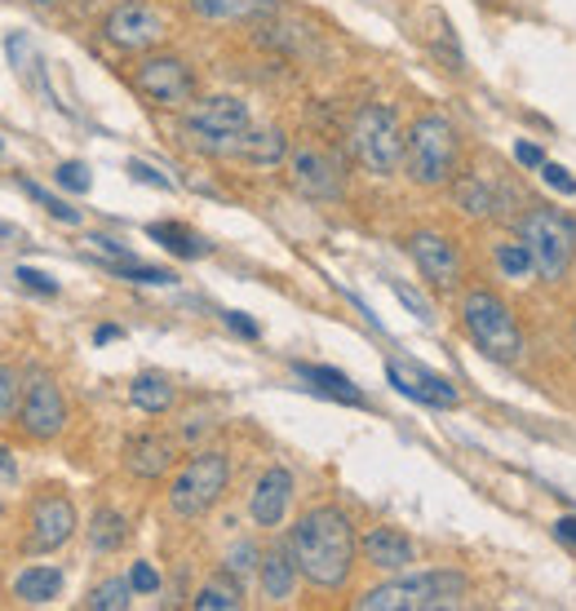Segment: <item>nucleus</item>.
<instances>
[{
	"instance_id": "obj_31",
	"label": "nucleus",
	"mask_w": 576,
	"mask_h": 611,
	"mask_svg": "<svg viewBox=\"0 0 576 611\" xmlns=\"http://www.w3.org/2000/svg\"><path fill=\"white\" fill-rule=\"evenodd\" d=\"M23 372L10 368V364H0V426H14L19 421V407H23Z\"/></svg>"
},
{
	"instance_id": "obj_18",
	"label": "nucleus",
	"mask_w": 576,
	"mask_h": 611,
	"mask_svg": "<svg viewBox=\"0 0 576 611\" xmlns=\"http://www.w3.org/2000/svg\"><path fill=\"white\" fill-rule=\"evenodd\" d=\"M359 554L368 559V567L377 572H408L417 563V550H413V540L395 527H372L364 540H359Z\"/></svg>"
},
{
	"instance_id": "obj_39",
	"label": "nucleus",
	"mask_w": 576,
	"mask_h": 611,
	"mask_svg": "<svg viewBox=\"0 0 576 611\" xmlns=\"http://www.w3.org/2000/svg\"><path fill=\"white\" fill-rule=\"evenodd\" d=\"M130 581H134V589H138V594H156V589H160V572H156L151 563H134Z\"/></svg>"
},
{
	"instance_id": "obj_22",
	"label": "nucleus",
	"mask_w": 576,
	"mask_h": 611,
	"mask_svg": "<svg viewBox=\"0 0 576 611\" xmlns=\"http://www.w3.org/2000/svg\"><path fill=\"white\" fill-rule=\"evenodd\" d=\"M453 199H457V209L466 218H475V222H483V218H492L501 209V195L479 173H457L453 178Z\"/></svg>"
},
{
	"instance_id": "obj_35",
	"label": "nucleus",
	"mask_w": 576,
	"mask_h": 611,
	"mask_svg": "<svg viewBox=\"0 0 576 611\" xmlns=\"http://www.w3.org/2000/svg\"><path fill=\"white\" fill-rule=\"evenodd\" d=\"M14 280H23L32 293H49V297L58 293V280L45 276V270H36V266H19V270H14Z\"/></svg>"
},
{
	"instance_id": "obj_15",
	"label": "nucleus",
	"mask_w": 576,
	"mask_h": 611,
	"mask_svg": "<svg viewBox=\"0 0 576 611\" xmlns=\"http://www.w3.org/2000/svg\"><path fill=\"white\" fill-rule=\"evenodd\" d=\"M387 377H391V386L400 390V394H408V399H417V403H426V407H457V386L448 381V377H439V372H426V368H417V364H387Z\"/></svg>"
},
{
	"instance_id": "obj_8",
	"label": "nucleus",
	"mask_w": 576,
	"mask_h": 611,
	"mask_svg": "<svg viewBox=\"0 0 576 611\" xmlns=\"http://www.w3.org/2000/svg\"><path fill=\"white\" fill-rule=\"evenodd\" d=\"M519 240L532 248L537 276L559 284L567 270L576 266V222L559 209H546V204H532V209L519 218Z\"/></svg>"
},
{
	"instance_id": "obj_5",
	"label": "nucleus",
	"mask_w": 576,
	"mask_h": 611,
	"mask_svg": "<svg viewBox=\"0 0 576 611\" xmlns=\"http://www.w3.org/2000/svg\"><path fill=\"white\" fill-rule=\"evenodd\" d=\"M351 156L372 178H391L404 164V129L387 102H368L351 120Z\"/></svg>"
},
{
	"instance_id": "obj_48",
	"label": "nucleus",
	"mask_w": 576,
	"mask_h": 611,
	"mask_svg": "<svg viewBox=\"0 0 576 611\" xmlns=\"http://www.w3.org/2000/svg\"><path fill=\"white\" fill-rule=\"evenodd\" d=\"M0 514H5V501H0Z\"/></svg>"
},
{
	"instance_id": "obj_11",
	"label": "nucleus",
	"mask_w": 576,
	"mask_h": 611,
	"mask_svg": "<svg viewBox=\"0 0 576 611\" xmlns=\"http://www.w3.org/2000/svg\"><path fill=\"white\" fill-rule=\"evenodd\" d=\"M169 36V23L147 0H120L102 19V40L120 53H151Z\"/></svg>"
},
{
	"instance_id": "obj_10",
	"label": "nucleus",
	"mask_w": 576,
	"mask_h": 611,
	"mask_svg": "<svg viewBox=\"0 0 576 611\" xmlns=\"http://www.w3.org/2000/svg\"><path fill=\"white\" fill-rule=\"evenodd\" d=\"M76 536V505L62 488H40L27 505L23 554H58Z\"/></svg>"
},
{
	"instance_id": "obj_37",
	"label": "nucleus",
	"mask_w": 576,
	"mask_h": 611,
	"mask_svg": "<svg viewBox=\"0 0 576 611\" xmlns=\"http://www.w3.org/2000/svg\"><path fill=\"white\" fill-rule=\"evenodd\" d=\"M391 289H395V297H400V302H404V306H408V310H413L421 323H430V319H434V315H430V302H426L421 293H413V289H408V284H400V280H395Z\"/></svg>"
},
{
	"instance_id": "obj_27",
	"label": "nucleus",
	"mask_w": 576,
	"mask_h": 611,
	"mask_svg": "<svg viewBox=\"0 0 576 611\" xmlns=\"http://www.w3.org/2000/svg\"><path fill=\"white\" fill-rule=\"evenodd\" d=\"M191 607L196 611H235V607H244V589H240L235 572H222L209 585H200V594L191 598Z\"/></svg>"
},
{
	"instance_id": "obj_38",
	"label": "nucleus",
	"mask_w": 576,
	"mask_h": 611,
	"mask_svg": "<svg viewBox=\"0 0 576 611\" xmlns=\"http://www.w3.org/2000/svg\"><path fill=\"white\" fill-rule=\"evenodd\" d=\"M541 178H546V186H554L559 195H576V178H572L567 169H559V164H541Z\"/></svg>"
},
{
	"instance_id": "obj_47",
	"label": "nucleus",
	"mask_w": 576,
	"mask_h": 611,
	"mask_svg": "<svg viewBox=\"0 0 576 611\" xmlns=\"http://www.w3.org/2000/svg\"><path fill=\"white\" fill-rule=\"evenodd\" d=\"M0 235H10V227H5V222H0Z\"/></svg>"
},
{
	"instance_id": "obj_4",
	"label": "nucleus",
	"mask_w": 576,
	"mask_h": 611,
	"mask_svg": "<svg viewBox=\"0 0 576 611\" xmlns=\"http://www.w3.org/2000/svg\"><path fill=\"white\" fill-rule=\"evenodd\" d=\"M462 323H466V337L475 342L479 355L497 359V364H515L524 355V332H519V319L510 310V302L492 289H470L462 297Z\"/></svg>"
},
{
	"instance_id": "obj_46",
	"label": "nucleus",
	"mask_w": 576,
	"mask_h": 611,
	"mask_svg": "<svg viewBox=\"0 0 576 611\" xmlns=\"http://www.w3.org/2000/svg\"><path fill=\"white\" fill-rule=\"evenodd\" d=\"M115 337H120V328H111V323H102V328L94 332V342H98V346H107V342H115Z\"/></svg>"
},
{
	"instance_id": "obj_25",
	"label": "nucleus",
	"mask_w": 576,
	"mask_h": 611,
	"mask_svg": "<svg viewBox=\"0 0 576 611\" xmlns=\"http://www.w3.org/2000/svg\"><path fill=\"white\" fill-rule=\"evenodd\" d=\"M173 386H169V377H160V372H143V377H134V386H130V403L138 407V413H151V417H164L169 407H173Z\"/></svg>"
},
{
	"instance_id": "obj_43",
	"label": "nucleus",
	"mask_w": 576,
	"mask_h": 611,
	"mask_svg": "<svg viewBox=\"0 0 576 611\" xmlns=\"http://www.w3.org/2000/svg\"><path fill=\"white\" fill-rule=\"evenodd\" d=\"M515 160H519V164H528V169H541V164H546V160H541V151H537L532 143H519V147H515Z\"/></svg>"
},
{
	"instance_id": "obj_16",
	"label": "nucleus",
	"mask_w": 576,
	"mask_h": 611,
	"mask_svg": "<svg viewBox=\"0 0 576 611\" xmlns=\"http://www.w3.org/2000/svg\"><path fill=\"white\" fill-rule=\"evenodd\" d=\"M173 465H177V443L164 439V435H156V430L134 435L130 443H124V469H130L134 479L156 484V479H164Z\"/></svg>"
},
{
	"instance_id": "obj_12",
	"label": "nucleus",
	"mask_w": 576,
	"mask_h": 611,
	"mask_svg": "<svg viewBox=\"0 0 576 611\" xmlns=\"http://www.w3.org/2000/svg\"><path fill=\"white\" fill-rule=\"evenodd\" d=\"M19 435L27 443H49L68 430V399H62V386L45 372H32L27 377V390H23V407H19Z\"/></svg>"
},
{
	"instance_id": "obj_42",
	"label": "nucleus",
	"mask_w": 576,
	"mask_h": 611,
	"mask_svg": "<svg viewBox=\"0 0 576 611\" xmlns=\"http://www.w3.org/2000/svg\"><path fill=\"white\" fill-rule=\"evenodd\" d=\"M19 479V461L10 448H0V484H14Z\"/></svg>"
},
{
	"instance_id": "obj_21",
	"label": "nucleus",
	"mask_w": 576,
	"mask_h": 611,
	"mask_svg": "<svg viewBox=\"0 0 576 611\" xmlns=\"http://www.w3.org/2000/svg\"><path fill=\"white\" fill-rule=\"evenodd\" d=\"M186 10L205 23H248L275 10V0H186Z\"/></svg>"
},
{
	"instance_id": "obj_32",
	"label": "nucleus",
	"mask_w": 576,
	"mask_h": 611,
	"mask_svg": "<svg viewBox=\"0 0 576 611\" xmlns=\"http://www.w3.org/2000/svg\"><path fill=\"white\" fill-rule=\"evenodd\" d=\"M19 182H23V191H27V195H32L36 204H40V209H45L49 218H58V222H68V227H76V222H81V213L72 209V204H62L58 195H49L45 186H36V182H27V178H19Z\"/></svg>"
},
{
	"instance_id": "obj_9",
	"label": "nucleus",
	"mask_w": 576,
	"mask_h": 611,
	"mask_svg": "<svg viewBox=\"0 0 576 611\" xmlns=\"http://www.w3.org/2000/svg\"><path fill=\"white\" fill-rule=\"evenodd\" d=\"M130 85L143 102H151L156 111H186L196 102V72L177 58V53H143L130 72Z\"/></svg>"
},
{
	"instance_id": "obj_17",
	"label": "nucleus",
	"mask_w": 576,
	"mask_h": 611,
	"mask_svg": "<svg viewBox=\"0 0 576 611\" xmlns=\"http://www.w3.org/2000/svg\"><path fill=\"white\" fill-rule=\"evenodd\" d=\"M293 505V474L284 465H271L258 484H253V497H248V514L258 527H280L284 514Z\"/></svg>"
},
{
	"instance_id": "obj_41",
	"label": "nucleus",
	"mask_w": 576,
	"mask_h": 611,
	"mask_svg": "<svg viewBox=\"0 0 576 611\" xmlns=\"http://www.w3.org/2000/svg\"><path fill=\"white\" fill-rule=\"evenodd\" d=\"M226 328H231V332H240V337H248V342H253V337L262 332L258 323H253L248 315H240V310H226Z\"/></svg>"
},
{
	"instance_id": "obj_20",
	"label": "nucleus",
	"mask_w": 576,
	"mask_h": 611,
	"mask_svg": "<svg viewBox=\"0 0 576 611\" xmlns=\"http://www.w3.org/2000/svg\"><path fill=\"white\" fill-rule=\"evenodd\" d=\"M297 576L302 572H297V559H293L289 546H275L258 563V585H262V598H271V602H289L293 589H297Z\"/></svg>"
},
{
	"instance_id": "obj_6",
	"label": "nucleus",
	"mask_w": 576,
	"mask_h": 611,
	"mask_svg": "<svg viewBox=\"0 0 576 611\" xmlns=\"http://www.w3.org/2000/svg\"><path fill=\"white\" fill-rule=\"evenodd\" d=\"M226 484H231V456L222 448H205L177 465L169 484V510L177 518H205L222 501Z\"/></svg>"
},
{
	"instance_id": "obj_45",
	"label": "nucleus",
	"mask_w": 576,
	"mask_h": 611,
	"mask_svg": "<svg viewBox=\"0 0 576 611\" xmlns=\"http://www.w3.org/2000/svg\"><path fill=\"white\" fill-rule=\"evenodd\" d=\"M89 244H98L102 253H111V257H120V261H124V257H130V248H124V244H115V240H107V235H94Z\"/></svg>"
},
{
	"instance_id": "obj_44",
	"label": "nucleus",
	"mask_w": 576,
	"mask_h": 611,
	"mask_svg": "<svg viewBox=\"0 0 576 611\" xmlns=\"http://www.w3.org/2000/svg\"><path fill=\"white\" fill-rule=\"evenodd\" d=\"M554 536L563 540V546H572V550H576V518H572V514H567V518H559V523H554Z\"/></svg>"
},
{
	"instance_id": "obj_26",
	"label": "nucleus",
	"mask_w": 576,
	"mask_h": 611,
	"mask_svg": "<svg viewBox=\"0 0 576 611\" xmlns=\"http://www.w3.org/2000/svg\"><path fill=\"white\" fill-rule=\"evenodd\" d=\"M293 372L302 381H310V390L319 394H329V399H342V403H364V394L355 390V381L338 368H319V364H293Z\"/></svg>"
},
{
	"instance_id": "obj_14",
	"label": "nucleus",
	"mask_w": 576,
	"mask_h": 611,
	"mask_svg": "<svg viewBox=\"0 0 576 611\" xmlns=\"http://www.w3.org/2000/svg\"><path fill=\"white\" fill-rule=\"evenodd\" d=\"M408 257L421 270V280L430 289H443V293L457 289L462 276H466V257H462L457 240L443 235V231H413L408 235Z\"/></svg>"
},
{
	"instance_id": "obj_33",
	"label": "nucleus",
	"mask_w": 576,
	"mask_h": 611,
	"mask_svg": "<svg viewBox=\"0 0 576 611\" xmlns=\"http://www.w3.org/2000/svg\"><path fill=\"white\" fill-rule=\"evenodd\" d=\"M115 270H120L124 280H134V284H177V276H173V270H160V266H138L134 257L115 261Z\"/></svg>"
},
{
	"instance_id": "obj_34",
	"label": "nucleus",
	"mask_w": 576,
	"mask_h": 611,
	"mask_svg": "<svg viewBox=\"0 0 576 611\" xmlns=\"http://www.w3.org/2000/svg\"><path fill=\"white\" fill-rule=\"evenodd\" d=\"M58 186H68V191H76V195H85L89 186H94V178H89V169L81 164V160H68V164H58Z\"/></svg>"
},
{
	"instance_id": "obj_24",
	"label": "nucleus",
	"mask_w": 576,
	"mask_h": 611,
	"mask_svg": "<svg viewBox=\"0 0 576 611\" xmlns=\"http://www.w3.org/2000/svg\"><path fill=\"white\" fill-rule=\"evenodd\" d=\"M85 536H89V546H94L98 554H115L124 540H130V518H124L120 510H107V505H102V510H94Z\"/></svg>"
},
{
	"instance_id": "obj_7",
	"label": "nucleus",
	"mask_w": 576,
	"mask_h": 611,
	"mask_svg": "<svg viewBox=\"0 0 576 611\" xmlns=\"http://www.w3.org/2000/svg\"><path fill=\"white\" fill-rule=\"evenodd\" d=\"M253 124L248 102L235 94H213V98H196L182 111V133L196 151L209 156H231V147L240 143V133Z\"/></svg>"
},
{
	"instance_id": "obj_3",
	"label": "nucleus",
	"mask_w": 576,
	"mask_h": 611,
	"mask_svg": "<svg viewBox=\"0 0 576 611\" xmlns=\"http://www.w3.org/2000/svg\"><path fill=\"white\" fill-rule=\"evenodd\" d=\"M470 598V581L462 572H413L400 581H387L355 598L359 611H443L462 607Z\"/></svg>"
},
{
	"instance_id": "obj_36",
	"label": "nucleus",
	"mask_w": 576,
	"mask_h": 611,
	"mask_svg": "<svg viewBox=\"0 0 576 611\" xmlns=\"http://www.w3.org/2000/svg\"><path fill=\"white\" fill-rule=\"evenodd\" d=\"M258 563H262V559H258V550H253V546H235V550L226 554V572H235V576H248Z\"/></svg>"
},
{
	"instance_id": "obj_29",
	"label": "nucleus",
	"mask_w": 576,
	"mask_h": 611,
	"mask_svg": "<svg viewBox=\"0 0 576 611\" xmlns=\"http://www.w3.org/2000/svg\"><path fill=\"white\" fill-rule=\"evenodd\" d=\"M492 257H497V266H501V276H505V280H528L532 270H537L532 248H528L524 240H501V244L492 248Z\"/></svg>"
},
{
	"instance_id": "obj_19",
	"label": "nucleus",
	"mask_w": 576,
	"mask_h": 611,
	"mask_svg": "<svg viewBox=\"0 0 576 611\" xmlns=\"http://www.w3.org/2000/svg\"><path fill=\"white\" fill-rule=\"evenodd\" d=\"M231 160H244V164H258V169H271L280 160H289V138L280 129H244L240 143L231 147Z\"/></svg>"
},
{
	"instance_id": "obj_30",
	"label": "nucleus",
	"mask_w": 576,
	"mask_h": 611,
	"mask_svg": "<svg viewBox=\"0 0 576 611\" xmlns=\"http://www.w3.org/2000/svg\"><path fill=\"white\" fill-rule=\"evenodd\" d=\"M134 581L130 576H111V581H102V585H94L89 589V598H85V607H94V611H124L134 602Z\"/></svg>"
},
{
	"instance_id": "obj_28",
	"label": "nucleus",
	"mask_w": 576,
	"mask_h": 611,
	"mask_svg": "<svg viewBox=\"0 0 576 611\" xmlns=\"http://www.w3.org/2000/svg\"><path fill=\"white\" fill-rule=\"evenodd\" d=\"M147 235H151L156 244H164L173 257H205V240H200V235H191V231L177 227V222H151Z\"/></svg>"
},
{
	"instance_id": "obj_2",
	"label": "nucleus",
	"mask_w": 576,
	"mask_h": 611,
	"mask_svg": "<svg viewBox=\"0 0 576 611\" xmlns=\"http://www.w3.org/2000/svg\"><path fill=\"white\" fill-rule=\"evenodd\" d=\"M462 169V138L457 129L448 124L443 115H417L408 129H404V173L426 186V191H439V186H453Z\"/></svg>"
},
{
	"instance_id": "obj_23",
	"label": "nucleus",
	"mask_w": 576,
	"mask_h": 611,
	"mask_svg": "<svg viewBox=\"0 0 576 611\" xmlns=\"http://www.w3.org/2000/svg\"><path fill=\"white\" fill-rule=\"evenodd\" d=\"M58 594H62V572H58V567L36 563V567H23V572L14 576V598H23L27 607H45V602H53Z\"/></svg>"
},
{
	"instance_id": "obj_40",
	"label": "nucleus",
	"mask_w": 576,
	"mask_h": 611,
	"mask_svg": "<svg viewBox=\"0 0 576 611\" xmlns=\"http://www.w3.org/2000/svg\"><path fill=\"white\" fill-rule=\"evenodd\" d=\"M130 173L143 182V186H156V191H169V178L164 173H156L151 164H143V160H130Z\"/></svg>"
},
{
	"instance_id": "obj_1",
	"label": "nucleus",
	"mask_w": 576,
	"mask_h": 611,
	"mask_svg": "<svg viewBox=\"0 0 576 611\" xmlns=\"http://www.w3.org/2000/svg\"><path fill=\"white\" fill-rule=\"evenodd\" d=\"M289 550L297 559V572L315 589H342L351 581V572H355L359 540H355L351 518L338 505H315L293 523Z\"/></svg>"
},
{
	"instance_id": "obj_13",
	"label": "nucleus",
	"mask_w": 576,
	"mask_h": 611,
	"mask_svg": "<svg viewBox=\"0 0 576 611\" xmlns=\"http://www.w3.org/2000/svg\"><path fill=\"white\" fill-rule=\"evenodd\" d=\"M289 182H293L297 195H306L315 204H333L346 191V169L333 151L302 143V147L289 151Z\"/></svg>"
}]
</instances>
